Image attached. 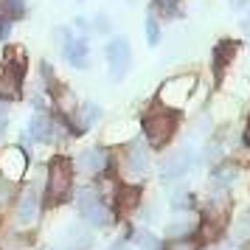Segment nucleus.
Returning <instances> with one entry per match:
<instances>
[{
	"mask_svg": "<svg viewBox=\"0 0 250 250\" xmlns=\"http://www.w3.org/2000/svg\"><path fill=\"white\" fill-rule=\"evenodd\" d=\"M144 138H146L149 146H166L177 129V115L174 110L163 107V104H155L144 113Z\"/></svg>",
	"mask_w": 250,
	"mask_h": 250,
	"instance_id": "1",
	"label": "nucleus"
},
{
	"mask_svg": "<svg viewBox=\"0 0 250 250\" xmlns=\"http://www.w3.org/2000/svg\"><path fill=\"white\" fill-rule=\"evenodd\" d=\"M73 191V166L68 158H54L48 163V183H45V203L59 205Z\"/></svg>",
	"mask_w": 250,
	"mask_h": 250,
	"instance_id": "2",
	"label": "nucleus"
},
{
	"mask_svg": "<svg viewBox=\"0 0 250 250\" xmlns=\"http://www.w3.org/2000/svg\"><path fill=\"white\" fill-rule=\"evenodd\" d=\"M76 208H79V216L87 222L90 228H107L113 222V211H110V205L104 203L99 191L90 188V186H84L76 191Z\"/></svg>",
	"mask_w": 250,
	"mask_h": 250,
	"instance_id": "3",
	"label": "nucleus"
},
{
	"mask_svg": "<svg viewBox=\"0 0 250 250\" xmlns=\"http://www.w3.org/2000/svg\"><path fill=\"white\" fill-rule=\"evenodd\" d=\"M194 87H197V76L194 73H180L163 82V87L158 93V104L169 107V110H183L188 99H191Z\"/></svg>",
	"mask_w": 250,
	"mask_h": 250,
	"instance_id": "4",
	"label": "nucleus"
},
{
	"mask_svg": "<svg viewBox=\"0 0 250 250\" xmlns=\"http://www.w3.org/2000/svg\"><path fill=\"white\" fill-rule=\"evenodd\" d=\"M152 169V160H149V149L146 141L141 138H132L124 149V171L132 177V180H144Z\"/></svg>",
	"mask_w": 250,
	"mask_h": 250,
	"instance_id": "5",
	"label": "nucleus"
},
{
	"mask_svg": "<svg viewBox=\"0 0 250 250\" xmlns=\"http://www.w3.org/2000/svg\"><path fill=\"white\" fill-rule=\"evenodd\" d=\"M104 54H107V62H110V79L121 82L126 76V70H129V62H132L129 40L126 37H113L104 48Z\"/></svg>",
	"mask_w": 250,
	"mask_h": 250,
	"instance_id": "6",
	"label": "nucleus"
},
{
	"mask_svg": "<svg viewBox=\"0 0 250 250\" xmlns=\"http://www.w3.org/2000/svg\"><path fill=\"white\" fill-rule=\"evenodd\" d=\"M14 219L17 225H34L40 208H42V197H40V186H25L23 191L14 197Z\"/></svg>",
	"mask_w": 250,
	"mask_h": 250,
	"instance_id": "7",
	"label": "nucleus"
},
{
	"mask_svg": "<svg viewBox=\"0 0 250 250\" xmlns=\"http://www.w3.org/2000/svg\"><path fill=\"white\" fill-rule=\"evenodd\" d=\"M110 155H107V149L102 146H90V149H82L76 160H73V166L82 171V174H90V177H99L104 171L110 169Z\"/></svg>",
	"mask_w": 250,
	"mask_h": 250,
	"instance_id": "8",
	"label": "nucleus"
},
{
	"mask_svg": "<svg viewBox=\"0 0 250 250\" xmlns=\"http://www.w3.org/2000/svg\"><path fill=\"white\" fill-rule=\"evenodd\" d=\"M191 166H194V152L188 146H183L174 149L169 158L160 163V174H163V180H180Z\"/></svg>",
	"mask_w": 250,
	"mask_h": 250,
	"instance_id": "9",
	"label": "nucleus"
},
{
	"mask_svg": "<svg viewBox=\"0 0 250 250\" xmlns=\"http://www.w3.org/2000/svg\"><path fill=\"white\" fill-rule=\"evenodd\" d=\"M25 166H28V152L20 146H9L3 152V158H0V174L14 183L25 174Z\"/></svg>",
	"mask_w": 250,
	"mask_h": 250,
	"instance_id": "10",
	"label": "nucleus"
},
{
	"mask_svg": "<svg viewBox=\"0 0 250 250\" xmlns=\"http://www.w3.org/2000/svg\"><path fill=\"white\" fill-rule=\"evenodd\" d=\"M23 99V73L3 65L0 68V102H17Z\"/></svg>",
	"mask_w": 250,
	"mask_h": 250,
	"instance_id": "11",
	"label": "nucleus"
},
{
	"mask_svg": "<svg viewBox=\"0 0 250 250\" xmlns=\"http://www.w3.org/2000/svg\"><path fill=\"white\" fill-rule=\"evenodd\" d=\"M99 118H102V107L99 104H82V107H76V113L68 118L70 132H87Z\"/></svg>",
	"mask_w": 250,
	"mask_h": 250,
	"instance_id": "12",
	"label": "nucleus"
},
{
	"mask_svg": "<svg viewBox=\"0 0 250 250\" xmlns=\"http://www.w3.org/2000/svg\"><path fill=\"white\" fill-rule=\"evenodd\" d=\"M197 228H200V219L188 211H180V216H174L166 228V233L171 239H188L191 233H197Z\"/></svg>",
	"mask_w": 250,
	"mask_h": 250,
	"instance_id": "13",
	"label": "nucleus"
},
{
	"mask_svg": "<svg viewBox=\"0 0 250 250\" xmlns=\"http://www.w3.org/2000/svg\"><path fill=\"white\" fill-rule=\"evenodd\" d=\"M62 54L73 68H87V62H90V48H87L84 37H73L68 45L62 48Z\"/></svg>",
	"mask_w": 250,
	"mask_h": 250,
	"instance_id": "14",
	"label": "nucleus"
},
{
	"mask_svg": "<svg viewBox=\"0 0 250 250\" xmlns=\"http://www.w3.org/2000/svg\"><path fill=\"white\" fill-rule=\"evenodd\" d=\"M51 132H54V115H48V110H37L28 121V135L40 144V141H51Z\"/></svg>",
	"mask_w": 250,
	"mask_h": 250,
	"instance_id": "15",
	"label": "nucleus"
},
{
	"mask_svg": "<svg viewBox=\"0 0 250 250\" xmlns=\"http://www.w3.org/2000/svg\"><path fill=\"white\" fill-rule=\"evenodd\" d=\"M113 205H118L121 214H132V211H138V205H141V188H138V183H126V186H121Z\"/></svg>",
	"mask_w": 250,
	"mask_h": 250,
	"instance_id": "16",
	"label": "nucleus"
},
{
	"mask_svg": "<svg viewBox=\"0 0 250 250\" xmlns=\"http://www.w3.org/2000/svg\"><path fill=\"white\" fill-rule=\"evenodd\" d=\"M236 180V166L233 163H216L211 169V188L214 191H225L228 186H233Z\"/></svg>",
	"mask_w": 250,
	"mask_h": 250,
	"instance_id": "17",
	"label": "nucleus"
},
{
	"mask_svg": "<svg viewBox=\"0 0 250 250\" xmlns=\"http://www.w3.org/2000/svg\"><path fill=\"white\" fill-rule=\"evenodd\" d=\"M236 42H219V45L214 48V70H216V76H222V70L228 68V62L233 59V54H236Z\"/></svg>",
	"mask_w": 250,
	"mask_h": 250,
	"instance_id": "18",
	"label": "nucleus"
},
{
	"mask_svg": "<svg viewBox=\"0 0 250 250\" xmlns=\"http://www.w3.org/2000/svg\"><path fill=\"white\" fill-rule=\"evenodd\" d=\"M65 242H68L70 250H90L93 236H90V230H87L84 225H76V228H70V230H68Z\"/></svg>",
	"mask_w": 250,
	"mask_h": 250,
	"instance_id": "19",
	"label": "nucleus"
},
{
	"mask_svg": "<svg viewBox=\"0 0 250 250\" xmlns=\"http://www.w3.org/2000/svg\"><path fill=\"white\" fill-rule=\"evenodd\" d=\"M3 65H9V68L20 70L25 76V65H28V57H25V48L23 45H12L3 51Z\"/></svg>",
	"mask_w": 250,
	"mask_h": 250,
	"instance_id": "20",
	"label": "nucleus"
},
{
	"mask_svg": "<svg viewBox=\"0 0 250 250\" xmlns=\"http://www.w3.org/2000/svg\"><path fill=\"white\" fill-rule=\"evenodd\" d=\"M25 14V0H0V17L6 20H20Z\"/></svg>",
	"mask_w": 250,
	"mask_h": 250,
	"instance_id": "21",
	"label": "nucleus"
},
{
	"mask_svg": "<svg viewBox=\"0 0 250 250\" xmlns=\"http://www.w3.org/2000/svg\"><path fill=\"white\" fill-rule=\"evenodd\" d=\"M132 242H135L141 250H160V242L155 233H149L146 228H138V230H132Z\"/></svg>",
	"mask_w": 250,
	"mask_h": 250,
	"instance_id": "22",
	"label": "nucleus"
},
{
	"mask_svg": "<svg viewBox=\"0 0 250 250\" xmlns=\"http://www.w3.org/2000/svg\"><path fill=\"white\" fill-rule=\"evenodd\" d=\"M14 197H17V183L0 174V208L12 205V203H14Z\"/></svg>",
	"mask_w": 250,
	"mask_h": 250,
	"instance_id": "23",
	"label": "nucleus"
},
{
	"mask_svg": "<svg viewBox=\"0 0 250 250\" xmlns=\"http://www.w3.org/2000/svg\"><path fill=\"white\" fill-rule=\"evenodd\" d=\"M191 205H194V197L186 188H177V191L171 194V208L174 211H191Z\"/></svg>",
	"mask_w": 250,
	"mask_h": 250,
	"instance_id": "24",
	"label": "nucleus"
},
{
	"mask_svg": "<svg viewBox=\"0 0 250 250\" xmlns=\"http://www.w3.org/2000/svg\"><path fill=\"white\" fill-rule=\"evenodd\" d=\"M233 239H239V242H248L250 239V214H242L233 222Z\"/></svg>",
	"mask_w": 250,
	"mask_h": 250,
	"instance_id": "25",
	"label": "nucleus"
},
{
	"mask_svg": "<svg viewBox=\"0 0 250 250\" xmlns=\"http://www.w3.org/2000/svg\"><path fill=\"white\" fill-rule=\"evenodd\" d=\"M146 42L149 45H158L160 42V25H158V17L155 14L146 17Z\"/></svg>",
	"mask_w": 250,
	"mask_h": 250,
	"instance_id": "26",
	"label": "nucleus"
},
{
	"mask_svg": "<svg viewBox=\"0 0 250 250\" xmlns=\"http://www.w3.org/2000/svg\"><path fill=\"white\" fill-rule=\"evenodd\" d=\"M166 250H200V245L194 242V239H171Z\"/></svg>",
	"mask_w": 250,
	"mask_h": 250,
	"instance_id": "27",
	"label": "nucleus"
},
{
	"mask_svg": "<svg viewBox=\"0 0 250 250\" xmlns=\"http://www.w3.org/2000/svg\"><path fill=\"white\" fill-rule=\"evenodd\" d=\"M177 3H180V0H155V6H158L163 14H177Z\"/></svg>",
	"mask_w": 250,
	"mask_h": 250,
	"instance_id": "28",
	"label": "nucleus"
},
{
	"mask_svg": "<svg viewBox=\"0 0 250 250\" xmlns=\"http://www.w3.org/2000/svg\"><path fill=\"white\" fill-rule=\"evenodd\" d=\"M93 23H96V31H99V34H107V31H110V17H107V14H96Z\"/></svg>",
	"mask_w": 250,
	"mask_h": 250,
	"instance_id": "29",
	"label": "nucleus"
},
{
	"mask_svg": "<svg viewBox=\"0 0 250 250\" xmlns=\"http://www.w3.org/2000/svg\"><path fill=\"white\" fill-rule=\"evenodd\" d=\"M9 34H12V20H6V17H0V45L9 40Z\"/></svg>",
	"mask_w": 250,
	"mask_h": 250,
	"instance_id": "30",
	"label": "nucleus"
},
{
	"mask_svg": "<svg viewBox=\"0 0 250 250\" xmlns=\"http://www.w3.org/2000/svg\"><path fill=\"white\" fill-rule=\"evenodd\" d=\"M76 28H79L82 34H87V31H90V23H87L84 17H76Z\"/></svg>",
	"mask_w": 250,
	"mask_h": 250,
	"instance_id": "31",
	"label": "nucleus"
},
{
	"mask_svg": "<svg viewBox=\"0 0 250 250\" xmlns=\"http://www.w3.org/2000/svg\"><path fill=\"white\" fill-rule=\"evenodd\" d=\"M110 250H129V248H126L124 242H115V245H110Z\"/></svg>",
	"mask_w": 250,
	"mask_h": 250,
	"instance_id": "32",
	"label": "nucleus"
},
{
	"mask_svg": "<svg viewBox=\"0 0 250 250\" xmlns=\"http://www.w3.org/2000/svg\"><path fill=\"white\" fill-rule=\"evenodd\" d=\"M0 118H9L6 115V102H0Z\"/></svg>",
	"mask_w": 250,
	"mask_h": 250,
	"instance_id": "33",
	"label": "nucleus"
},
{
	"mask_svg": "<svg viewBox=\"0 0 250 250\" xmlns=\"http://www.w3.org/2000/svg\"><path fill=\"white\" fill-rule=\"evenodd\" d=\"M245 141L250 144V121H248V129H245Z\"/></svg>",
	"mask_w": 250,
	"mask_h": 250,
	"instance_id": "34",
	"label": "nucleus"
},
{
	"mask_svg": "<svg viewBox=\"0 0 250 250\" xmlns=\"http://www.w3.org/2000/svg\"><path fill=\"white\" fill-rule=\"evenodd\" d=\"M42 250H70L68 245H62V248H42Z\"/></svg>",
	"mask_w": 250,
	"mask_h": 250,
	"instance_id": "35",
	"label": "nucleus"
},
{
	"mask_svg": "<svg viewBox=\"0 0 250 250\" xmlns=\"http://www.w3.org/2000/svg\"><path fill=\"white\" fill-rule=\"evenodd\" d=\"M245 250H250V239H248V248H245Z\"/></svg>",
	"mask_w": 250,
	"mask_h": 250,
	"instance_id": "36",
	"label": "nucleus"
},
{
	"mask_svg": "<svg viewBox=\"0 0 250 250\" xmlns=\"http://www.w3.org/2000/svg\"><path fill=\"white\" fill-rule=\"evenodd\" d=\"M214 250H225V248H214Z\"/></svg>",
	"mask_w": 250,
	"mask_h": 250,
	"instance_id": "37",
	"label": "nucleus"
}]
</instances>
